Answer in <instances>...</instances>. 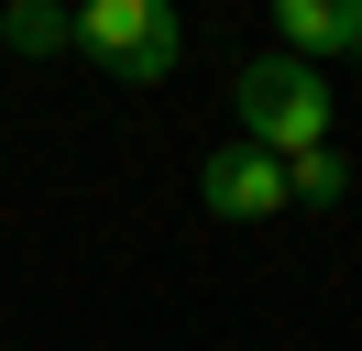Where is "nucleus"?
<instances>
[{
  "label": "nucleus",
  "instance_id": "f257e3e1",
  "mask_svg": "<svg viewBox=\"0 0 362 351\" xmlns=\"http://www.w3.org/2000/svg\"><path fill=\"white\" fill-rule=\"evenodd\" d=\"M242 143L274 154V165H296V154L329 143V77L296 55H252L242 66Z\"/></svg>",
  "mask_w": 362,
  "mask_h": 351
},
{
  "label": "nucleus",
  "instance_id": "f03ea898",
  "mask_svg": "<svg viewBox=\"0 0 362 351\" xmlns=\"http://www.w3.org/2000/svg\"><path fill=\"white\" fill-rule=\"evenodd\" d=\"M77 44H88L121 88H165L176 55H187V22L165 11V0H88V11H77Z\"/></svg>",
  "mask_w": 362,
  "mask_h": 351
},
{
  "label": "nucleus",
  "instance_id": "7ed1b4c3",
  "mask_svg": "<svg viewBox=\"0 0 362 351\" xmlns=\"http://www.w3.org/2000/svg\"><path fill=\"white\" fill-rule=\"evenodd\" d=\"M198 197H209V219H274L286 209V165L252 154V143H220L198 165Z\"/></svg>",
  "mask_w": 362,
  "mask_h": 351
},
{
  "label": "nucleus",
  "instance_id": "20e7f679",
  "mask_svg": "<svg viewBox=\"0 0 362 351\" xmlns=\"http://www.w3.org/2000/svg\"><path fill=\"white\" fill-rule=\"evenodd\" d=\"M274 33H286V55H362V0H274Z\"/></svg>",
  "mask_w": 362,
  "mask_h": 351
},
{
  "label": "nucleus",
  "instance_id": "39448f33",
  "mask_svg": "<svg viewBox=\"0 0 362 351\" xmlns=\"http://www.w3.org/2000/svg\"><path fill=\"white\" fill-rule=\"evenodd\" d=\"M0 33L23 44V55H55V44H77V11H55V0H11Z\"/></svg>",
  "mask_w": 362,
  "mask_h": 351
},
{
  "label": "nucleus",
  "instance_id": "423d86ee",
  "mask_svg": "<svg viewBox=\"0 0 362 351\" xmlns=\"http://www.w3.org/2000/svg\"><path fill=\"white\" fill-rule=\"evenodd\" d=\"M340 187H351V165H340V143H318V154H296V165H286V209H296V197H308V209H329Z\"/></svg>",
  "mask_w": 362,
  "mask_h": 351
}]
</instances>
